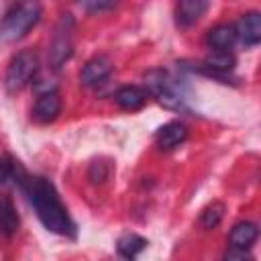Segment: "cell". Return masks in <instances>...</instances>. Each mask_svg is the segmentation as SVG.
Returning a JSON list of instances; mask_svg holds the SVG:
<instances>
[{
    "label": "cell",
    "instance_id": "1",
    "mask_svg": "<svg viewBox=\"0 0 261 261\" xmlns=\"http://www.w3.org/2000/svg\"><path fill=\"white\" fill-rule=\"evenodd\" d=\"M20 190L27 194L41 224L47 230L61 237H75V222L61 204L55 186L47 177H27L20 184Z\"/></svg>",
    "mask_w": 261,
    "mask_h": 261
},
{
    "label": "cell",
    "instance_id": "2",
    "mask_svg": "<svg viewBox=\"0 0 261 261\" xmlns=\"http://www.w3.org/2000/svg\"><path fill=\"white\" fill-rule=\"evenodd\" d=\"M41 18V4L39 2H20L14 4L0 22V41L16 43L39 22Z\"/></svg>",
    "mask_w": 261,
    "mask_h": 261
},
{
    "label": "cell",
    "instance_id": "3",
    "mask_svg": "<svg viewBox=\"0 0 261 261\" xmlns=\"http://www.w3.org/2000/svg\"><path fill=\"white\" fill-rule=\"evenodd\" d=\"M145 86L157 98V102L163 104L165 108H171V110L186 108V98H184L181 86L171 73H167L163 69H151L145 75Z\"/></svg>",
    "mask_w": 261,
    "mask_h": 261
},
{
    "label": "cell",
    "instance_id": "4",
    "mask_svg": "<svg viewBox=\"0 0 261 261\" xmlns=\"http://www.w3.org/2000/svg\"><path fill=\"white\" fill-rule=\"evenodd\" d=\"M37 71H39V55H37V51H33V49L18 51L10 59L8 69H6V77H4L6 90L8 92L22 90L31 80H35Z\"/></svg>",
    "mask_w": 261,
    "mask_h": 261
},
{
    "label": "cell",
    "instance_id": "5",
    "mask_svg": "<svg viewBox=\"0 0 261 261\" xmlns=\"http://www.w3.org/2000/svg\"><path fill=\"white\" fill-rule=\"evenodd\" d=\"M73 18L71 14H61L51 45H49V65L53 69H59L73 53Z\"/></svg>",
    "mask_w": 261,
    "mask_h": 261
},
{
    "label": "cell",
    "instance_id": "6",
    "mask_svg": "<svg viewBox=\"0 0 261 261\" xmlns=\"http://www.w3.org/2000/svg\"><path fill=\"white\" fill-rule=\"evenodd\" d=\"M237 41H241L247 47H255L261 41V14L257 10H251L239 18L234 24Z\"/></svg>",
    "mask_w": 261,
    "mask_h": 261
},
{
    "label": "cell",
    "instance_id": "7",
    "mask_svg": "<svg viewBox=\"0 0 261 261\" xmlns=\"http://www.w3.org/2000/svg\"><path fill=\"white\" fill-rule=\"evenodd\" d=\"M110 71H112L110 59L104 57V55H98V57H92L90 61H86V65H84L82 71H80V82H82L84 86L92 88V86L102 84V82L110 75Z\"/></svg>",
    "mask_w": 261,
    "mask_h": 261
},
{
    "label": "cell",
    "instance_id": "8",
    "mask_svg": "<svg viewBox=\"0 0 261 261\" xmlns=\"http://www.w3.org/2000/svg\"><path fill=\"white\" fill-rule=\"evenodd\" d=\"M188 137V128L184 122L179 120H171L167 124H163L157 133H155V143L161 151H171L175 147H179Z\"/></svg>",
    "mask_w": 261,
    "mask_h": 261
},
{
    "label": "cell",
    "instance_id": "9",
    "mask_svg": "<svg viewBox=\"0 0 261 261\" xmlns=\"http://www.w3.org/2000/svg\"><path fill=\"white\" fill-rule=\"evenodd\" d=\"M61 112V98L57 96V92H49V94H41L33 106V118L41 124H49L53 122Z\"/></svg>",
    "mask_w": 261,
    "mask_h": 261
},
{
    "label": "cell",
    "instance_id": "10",
    "mask_svg": "<svg viewBox=\"0 0 261 261\" xmlns=\"http://www.w3.org/2000/svg\"><path fill=\"white\" fill-rule=\"evenodd\" d=\"M208 6L210 4L206 0H181L175 6V22L179 27L188 29V27L196 24L204 16V12L208 10Z\"/></svg>",
    "mask_w": 261,
    "mask_h": 261
},
{
    "label": "cell",
    "instance_id": "11",
    "mask_svg": "<svg viewBox=\"0 0 261 261\" xmlns=\"http://www.w3.org/2000/svg\"><path fill=\"white\" fill-rule=\"evenodd\" d=\"M206 43H208L214 51H228V49L237 43L234 24L222 22V24L212 27V29L208 31V35H206Z\"/></svg>",
    "mask_w": 261,
    "mask_h": 261
},
{
    "label": "cell",
    "instance_id": "12",
    "mask_svg": "<svg viewBox=\"0 0 261 261\" xmlns=\"http://www.w3.org/2000/svg\"><path fill=\"white\" fill-rule=\"evenodd\" d=\"M237 65V59L230 51H210L206 57H204V71L208 75H222V73H228L232 71Z\"/></svg>",
    "mask_w": 261,
    "mask_h": 261
},
{
    "label": "cell",
    "instance_id": "13",
    "mask_svg": "<svg viewBox=\"0 0 261 261\" xmlns=\"http://www.w3.org/2000/svg\"><path fill=\"white\" fill-rule=\"evenodd\" d=\"M114 102L122 108V110H141L147 102V90L139 88V86H122L120 90H116L114 94Z\"/></svg>",
    "mask_w": 261,
    "mask_h": 261
},
{
    "label": "cell",
    "instance_id": "14",
    "mask_svg": "<svg viewBox=\"0 0 261 261\" xmlns=\"http://www.w3.org/2000/svg\"><path fill=\"white\" fill-rule=\"evenodd\" d=\"M259 237V228L255 222L251 220H241L232 226L230 234H228V241L232 247H243V249H249Z\"/></svg>",
    "mask_w": 261,
    "mask_h": 261
},
{
    "label": "cell",
    "instance_id": "15",
    "mask_svg": "<svg viewBox=\"0 0 261 261\" xmlns=\"http://www.w3.org/2000/svg\"><path fill=\"white\" fill-rule=\"evenodd\" d=\"M147 245H149L147 239H143L141 234H137V232H124V234H120L118 241H116V251H118V255H120L122 259L135 261L137 255H139L141 251H145Z\"/></svg>",
    "mask_w": 261,
    "mask_h": 261
},
{
    "label": "cell",
    "instance_id": "16",
    "mask_svg": "<svg viewBox=\"0 0 261 261\" xmlns=\"http://www.w3.org/2000/svg\"><path fill=\"white\" fill-rule=\"evenodd\" d=\"M18 224H20V220H18L12 200L8 196H0V230L6 237H12L18 230Z\"/></svg>",
    "mask_w": 261,
    "mask_h": 261
},
{
    "label": "cell",
    "instance_id": "17",
    "mask_svg": "<svg viewBox=\"0 0 261 261\" xmlns=\"http://www.w3.org/2000/svg\"><path fill=\"white\" fill-rule=\"evenodd\" d=\"M224 212H226V206H224L222 202L214 200V202H210V204L200 212L198 224H200L204 230H212V228H216V226L222 222Z\"/></svg>",
    "mask_w": 261,
    "mask_h": 261
},
{
    "label": "cell",
    "instance_id": "18",
    "mask_svg": "<svg viewBox=\"0 0 261 261\" xmlns=\"http://www.w3.org/2000/svg\"><path fill=\"white\" fill-rule=\"evenodd\" d=\"M110 171H112V165L108 159H96L90 163V169H88V177L92 184H104L108 177H110Z\"/></svg>",
    "mask_w": 261,
    "mask_h": 261
},
{
    "label": "cell",
    "instance_id": "19",
    "mask_svg": "<svg viewBox=\"0 0 261 261\" xmlns=\"http://www.w3.org/2000/svg\"><path fill=\"white\" fill-rule=\"evenodd\" d=\"M222 261H253V255L249 253V249L243 247H228L222 255Z\"/></svg>",
    "mask_w": 261,
    "mask_h": 261
},
{
    "label": "cell",
    "instance_id": "20",
    "mask_svg": "<svg viewBox=\"0 0 261 261\" xmlns=\"http://www.w3.org/2000/svg\"><path fill=\"white\" fill-rule=\"evenodd\" d=\"M114 6H116V2H96V0H92V2H82V8H86V10H90V12L112 10Z\"/></svg>",
    "mask_w": 261,
    "mask_h": 261
}]
</instances>
